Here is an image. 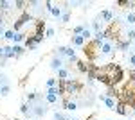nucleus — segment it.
<instances>
[{"label":"nucleus","mask_w":135,"mask_h":120,"mask_svg":"<svg viewBox=\"0 0 135 120\" xmlns=\"http://www.w3.org/2000/svg\"><path fill=\"white\" fill-rule=\"evenodd\" d=\"M0 88H2V84H0Z\"/></svg>","instance_id":"nucleus-43"},{"label":"nucleus","mask_w":135,"mask_h":120,"mask_svg":"<svg viewBox=\"0 0 135 120\" xmlns=\"http://www.w3.org/2000/svg\"><path fill=\"white\" fill-rule=\"evenodd\" d=\"M45 36H47V38H52V36H54V29H51V27H49V29L45 30Z\"/></svg>","instance_id":"nucleus-36"},{"label":"nucleus","mask_w":135,"mask_h":120,"mask_svg":"<svg viewBox=\"0 0 135 120\" xmlns=\"http://www.w3.org/2000/svg\"><path fill=\"white\" fill-rule=\"evenodd\" d=\"M9 93H11V84H4V86L0 88V95H2V97H7Z\"/></svg>","instance_id":"nucleus-25"},{"label":"nucleus","mask_w":135,"mask_h":120,"mask_svg":"<svg viewBox=\"0 0 135 120\" xmlns=\"http://www.w3.org/2000/svg\"><path fill=\"white\" fill-rule=\"evenodd\" d=\"M114 50H115L114 41L104 40L103 43H101V49H99V56H110V54H114Z\"/></svg>","instance_id":"nucleus-3"},{"label":"nucleus","mask_w":135,"mask_h":120,"mask_svg":"<svg viewBox=\"0 0 135 120\" xmlns=\"http://www.w3.org/2000/svg\"><path fill=\"white\" fill-rule=\"evenodd\" d=\"M25 40H27V34H25V32H15V38H13L15 45L20 43V41H25Z\"/></svg>","instance_id":"nucleus-15"},{"label":"nucleus","mask_w":135,"mask_h":120,"mask_svg":"<svg viewBox=\"0 0 135 120\" xmlns=\"http://www.w3.org/2000/svg\"><path fill=\"white\" fill-rule=\"evenodd\" d=\"M69 75H70V74H69V70H67V68H60V70H58V79H60V81L67 79Z\"/></svg>","instance_id":"nucleus-24"},{"label":"nucleus","mask_w":135,"mask_h":120,"mask_svg":"<svg viewBox=\"0 0 135 120\" xmlns=\"http://www.w3.org/2000/svg\"><path fill=\"white\" fill-rule=\"evenodd\" d=\"M0 84H2V86H4V84H9L7 75H6V74H2V72H0Z\"/></svg>","instance_id":"nucleus-33"},{"label":"nucleus","mask_w":135,"mask_h":120,"mask_svg":"<svg viewBox=\"0 0 135 120\" xmlns=\"http://www.w3.org/2000/svg\"><path fill=\"white\" fill-rule=\"evenodd\" d=\"M54 120H69V118H67L63 113H58V111H56V113H54Z\"/></svg>","instance_id":"nucleus-35"},{"label":"nucleus","mask_w":135,"mask_h":120,"mask_svg":"<svg viewBox=\"0 0 135 120\" xmlns=\"http://www.w3.org/2000/svg\"><path fill=\"white\" fill-rule=\"evenodd\" d=\"M15 6H16V9H23V7L27 6V2H25V0H16Z\"/></svg>","instance_id":"nucleus-32"},{"label":"nucleus","mask_w":135,"mask_h":120,"mask_svg":"<svg viewBox=\"0 0 135 120\" xmlns=\"http://www.w3.org/2000/svg\"><path fill=\"white\" fill-rule=\"evenodd\" d=\"M97 20H103V22H106V23H112V22H114V14H112V11L104 9V11H101V14L97 16Z\"/></svg>","instance_id":"nucleus-8"},{"label":"nucleus","mask_w":135,"mask_h":120,"mask_svg":"<svg viewBox=\"0 0 135 120\" xmlns=\"http://www.w3.org/2000/svg\"><path fill=\"white\" fill-rule=\"evenodd\" d=\"M92 30H94V32H92V36L103 30V23H99V20H97V18H95V20L92 22Z\"/></svg>","instance_id":"nucleus-14"},{"label":"nucleus","mask_w":135,"mask_h":120,"mask_svg":"<svg viewBox=\"0 0 135 120\" xmlns=\"http://www.w3.org/2000/svg\"><path fill=\"white\" fill-rule=\"evenodd\" d=\"M31 106V104H29ZM47 113V108H43V104H32L31 106V118H42L43 115Z\"/></svg>","instance_id":"nucleus-4"},{"label":"nucleus","mask_w":135,"mask_h":120,"mask_svg":"<svg viewBox=\"0 0 135 120\" xmlns=\"http://www.w3.org/2000/svg\"><path fill=\"white\" fill-rule=\"evenodd\" d=\"M15 120H18V118H15Z\"/></svg>","instance_id":"nucleus-44"},{"label":"nucleus","mask_w":135,"mask_h":120,"mask_svg":"<svg viewBox=\"0 0 135 120\" xmlns=\"http://www.w3.org/2000/svg\"><path fill=\"white\" fill-rule=\"evenodd\" d=\"M124 38L130 41V43H132V41H135V29H128V32H126Z\"/></svg>","instance_id":"nucleus-28"},{"label":"nucleus","mask_w":135,"mask_h":120,"mask_svg":"<svg viewBox=\"0 0 135 120\" xmlns=\"http://www.w3.org/2000/svg\"><path fill=\"white\" fill-rule=\"evenodd\" d=\"M51 68L52 70H60V68H63V59L61 58H58V56H54V58H52V61H51Z\"/></svg>","instance_id":"nucleus-11"},{"label":"nucleus","mask_w":135,"mask_h":120,"mask_svg":"<svg viewBox=\"0 0 135 120\" xmlns=\"http://www.w3.org/2000/svg\"><path fill=\"white\" fill-rule=\"evenodd\" d=\"M43 29H45V22H43V20H36L34 32H32V34H43Z\"/></svg>","instance_id":"nucleus-12"},{"label":"nucleus","mask_w":135,"mask_h":120,"mask_svg":"<svg viewBox=\"0 0 135 120\" xmlns=\"http://www.w3.org/2000/svg\"><path fill=\"white\" fill-rule=\"evenodd\" d=\"M4 38H6V40H9V41H13V38H15V32H13V29L6 30V32H4Z\"/></svg>","instance_id":"nucleus-29"},{"label":"nucleus","mask_w":135,"mask_h":120,"mask_svg":"<svg viewBox=\"0 0 135 120\" xmlns=\"http://www.w3.org/2000/svg\"><path fill=\"white\" fill-rule=\"evenodd\" d=\"M20 111L25 115V117H27V118H31V106H29V104H22V106H20Z\"/></svg>","instance_id":"nucleus-19"},{"label":"nucleus","mask_w":135,"mask_h":120,"mask_svg":"<svg viewBox=\"0 0 135 120\" xmlns=\"http://www.w3.org/2000/svg\"><path fill=\"white\" fill-rule=\"evenodd\" d=\"M4 32H6V29H4V27H0V40L4 38Z\"/></svg>","instance_id":"nucleus-37"},{"label":"nucleus","mask_w":135,"mask_h":120,"mask_svg":"<svg viewBox=\"0 0 135 120\" xmlns=\"http://www.w3.org/2000/svg\"><path fill=\"white\" fill-rule=\"evenodd\" d=\"M85 27H86V25H78V27H74V34H76V36H79V34L83 32Z\"/></svg>","instance_id":"nucleus-34"},{"label":"nucleus","mask_w":135,"mask_h":120,"mask_svg":"<svg viewBox=\"0 0 135 120\" xmlns=\"http://www.w3.org/2000/svg\"><path fill=\"white\" fill-rule=\"evenodd\" d=\"M70 120H78V118H70Z\"/></svg>","instance_id":"nucleus-41"},{"label":"nucleus","mask_w":135,"mask_h":120,"mask_svg":"<svg viewBox=\"0 0 135 120\" xmlns=\"http://www.w3.org/2000/svg\"><path fill=\"white\" fill-rule=\"evenodd\" d=\"M79 36H81L83 40H90V38H92V30H90V27L86 25V27H85V29H83V32H81Z\"/></svg>","instance_id":"nucleus-20"},{"label":"nucleus","mask_w":135,"mask_h":120,"mask_svg":"<svg viewBox=\"0 0 135 120\" xmlns=\"http://www.w3.org/2000/svg\"><path fill=\"white\" fill-rule=\"evenodd\" d=\"M0 27H4V16H2V13H0Z\"/></svg>","instance_id":"nucleus-38"},{"label":"nucleus","mask_w":135,"mask_h":120,"mask_svg":"<svg viewBox=\"0 0 135 120\" xmlns=\"http://www.w3.org/2000/svg\"><path fill=\"white\" fill-rule=\"evenodd\" d=\"M27 22H32V16L29 14V13H23L20 18L13 23V32H20V29L25 25V23H27Z\"/></svg>","instance_id":"nucleus-2"},{"label":"nucleus","mask_w":135,"mask_h":120,"mask_svg":"<svg viewBox=\"0 0 135 120\" xmlns=\"http://www.w3.org/2000/svg\"><path fill=\"white\" fill-rule=\"evenodd\" d=\"M36 47H38V43L34 41L32 36H29V38L25 40V49H27V50H36Z\"/></svg>","instance_id":"nucleus-13"},{"label":"nucleus","mask_w":135,"mask_h":120,"mask_svg":"<svg viewBox=\"0 0 135 120\" xmlns=\"http://www.w3.org/2000/svg\"><path fill=\"white\" fill-rule=\"evenodd\" d=\"M45 100L49 104H56L58 102V95H52V93H45Z\"/></svg>","instance_id":"nucleus-26"},{"label":"nucleus","mask_w":135,"mask_h":120,"mask_svg":"<svg viewBox=\"0 0 135 120\" xmlns=\"http://www.w3.org/2000/svg\"><path fill=\"white\" fill-rule=\"evenodd\" d=\"M11 2H7V0H0V11H9L11 9Z\"/></svg>","instance_id":"nucleus-27"},{"label":"nucleus","mask_w":135,"mask_h":120,"mask_svg":"<svg viewBox=\"0 0 135 120\" xmlns=\"http://www.w3.org/2000/svg\"><path fill=\"white\" fill-rule=\"evenodd\" d=\"M99 99L106 104V108H108V109H112V111L115 109V104H117V102H115V99H110V97H106V95H99Z\"/></svg>","instance_id":"nucleus-9"},{"label":"nucleus","mask_w":135,"mask_h":120,"mask_svg":"<svg viewBox=\"0 0 135 120\" xmlns=\"http://www.w3.org/2000/svg\"><path fill=\"white\" fill-rule=\"evenodd\" d=\"M70 43H72V45H76V47H83V45H85V40L81 38V36H72Z\"/></svg>","instance_id":"nucleus-17"},{"label":"nucleus","mask_w":135,"mask_h":120,"mask_svg":"<svg viewBox=\"0 0 135 120\" xmlns=\"http://www.w3.org/2000/svg\"><path fill=\"white\" fill-rule=\"evenodd\" d=\"M52 86H58V79H54V77L47 79V88H52Z\"/></svg>","instance_id":"nucleus-31"},{"label":"nucleus","mask_w":135,"mask_h":120,"mask_svg":"<svg viewBox=\"0 0 135 120\" xmlns=\"http://www.w3.org/2000/svg\"><path fill=\"white\" fill-rule=\"evenodd\" d=\"M99 49H101V45L97 43V41H90V43H86V47H83V52L85 56L88 58V59H97V56H99Z\"/></svg>","instance_id":"nucleus-1"},{"label":"nucleus","mask_w":135,"mask_h":120,"mask_svg":"<svg viewBox=\"0 0 135 120\" xmlns=\"http://www.w3.org/2000/svg\"><path fill=\"white\" fill-rule=\"evenodd\" d=\"M128 65H130V68L135 70V52L133 50H130V54H128Z\"/></svg>","instance_id":"nucleus-23"},{"label":"nucleus","mask_w":135,"mask_h":120,"mask_svg":"<svg viewBox=\"0 0 135 120\" xmlns=\"http://www.w3.org/2000/svg\"><path fill=\"white\" fill-rule=\"evenodd\" d=\"M2 56H4V47H0V59H2Z\"/></svg>","instance_id":"nucleus-39"},{"label":"nucleus","mask_w":135,"mask_h":120,"mask_svg":"<svg viewBox=\"0 0 135 120\" xmlns=\"http://www.w3.org/2000/svg\"><path fill=\"white\" fill-rule=\"evenodd\" d=\"M130 47H132V43L126 40V38H124V40H121V38H119V40L115 41V50H123V52H126Z\"/></svg>","instance_id":"nucleus-7"},{"label":"nucleus","mask_w":135,"mask_h":120,"mask_svg":"<svg viewBox=\"0 0 135 120\" xmlns=\"http://www.w3.org/2000/svg\"><path fill=\"white\" fill-rule=\"evenodd\" d=\"M52 16H56V18H61V13H63V9L61 7H56V6H52V9L49 11Z\"/></svg>","instance_id":"nucleus-21"},{"label":"nucleus","mask_w":135,"mask_h":120,"mask_svg":"<svg viewBox=\"0 0 135 120\" xmlns=\"http://www.w3.org/2000/svg\"><path fill=\"white\" fill-rule=\"evenodd\" d=\"M128 120H133V118H128Z\"/></svg>","instance_id":"nucleus-42"},{"label":"nucleus","mask_w":135,"mask_h":120,"mask_svg":"<svg viewBox=\"0 0 135 120\" xmlns=\"http://www.w3.org/2000/svg\"><path fill=\"white\" fill-rule=\"evenodd\" d=\"M132 117H135V108H133V113H132Z\"/></svg>","instance_id":"nucleus-40"},{"label":"nucleus","mask_w":135,"mask_h":120,"mask_svg":"<svg viewBox=\"0 0 135 120\" xmlns=\"http://www.w3.org/2000/svg\"><path fill=\"white\" fill-rule=\"evenodd\" d=\"M58 54H60V56H67V58H70V61L78 63V58H76V50H74L72 47H58Z\"/></svg>","instance_id":"nucleus-5"},{"label":"nucleus","mask_w":135,"mask_h":120,"mask_svg":"<svg viewBox=\"0 0 135 120\" xmlns=\"http://www.w3.org/2000/svg\"><path fill=\"white\" fill-rule=\"evenodd\" d=\"M126 108H128L126 104H123V102H117L114 111H115V113H119V115H123V117H126V115H130V111L126 109Z\"/></svg>","instance_id":"nucleus-10"},{"label":"nucleus","mask_w":135,"mask_h":120,"mask_svg":"<svg viewBox=\"0 0 135 120\" xmlns=\"http://www.w3.org/2000/svg\"><path fill=\"white\" fill-rule=\"evenodd\" d=\"M13 52H15V58H18V56H22L25 52V49L22 45H13Z\"/></svg>","instance_id":"nucleus-22"},{"label":"nucleus","mask_w":135,"mask_h":120,"mask_svg":"<svg viewBox=\"0 0 135 120\" xmlns=\"http://www.w3.org/2000/svg\"><path fill=\"white\" fill-rule=\"evenodd\" d=\"M61 106L67 111H76L78 109V102H76V100H70L69 97H65V99L61 100Z\"/></svg>","instance_id":"nucleus-6"},{"label":"nucleus","mask_w":135,"mask_h":120,"mask_svg":"<svg viewBox=\"0 0 135 120\" xmlns=\"http://www.w3.org/2000/svg\"><path fill=\"white\" fill-rule=\"evenodd\" d=\"M76 65H78V70L81 72V74H86V72H88V66H90V65L85 63V61H78Z\"/></svg>","instance_id":"nucleus-16"},{"label":"nucleus","mask_w":135,"mask_h":120,"mask_svg":"<svg viewBox=\"0 0 135 120\" xmlns=\"http://www.w3.org/2000/svg\"><path fill=\"white\" fill-rule=\"evenodd\" d=\"M126 22H128L130 25H132V23H135V13H132V11H130V13L126 14Z\"/></svg>","instance_id":"nucleus-30"},{"label":"nucleus","mask_w":135,"mask_h":120,"mask_svg":"<svg viewBox=\"0 0 135 120\" xmlns=\"http://www.w3.org/2000/svg\"><path fill=\"white\" fill-rule=\"evenodd\" d=\"M60 20L63 22V23H67V22L70 20V7H65V11L61 13V18Z\"/></svg>","instance_id":"nucleus-18"}]
</instances>
